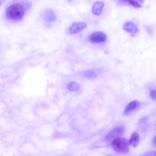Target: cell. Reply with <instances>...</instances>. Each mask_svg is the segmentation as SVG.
Listing matches in <instances>:
<instances>
[{
    "label": "cell",
    "instance_id": "obj_1",
    "mask_svg": "<svg viewBox=\"0 0 156 156\" xmlns=\"http://www.w3.org/2000/svg\"><path fill=\"white\" fill-rule=\"evenodd\" d=\"M31 5V3L27 1H12L9 3L6 8L5 17L10 21L19 22L23 19Z\"/></svg>",
    "mask_w": 156,
    "mask_h": 156
},
{
    "label": "cell",
    "instance_id": "obj_2",
    "mask_svg": "<svg viewBox=\"0 0 156 156\" xmlns=\"http://www.w3.org/2000/svg\"><path fill=\"white\" fill-rule=\"evenodd\" d=\"M111 145L113 149L118 153L124 154L129 151V141L125 138L120 137L114 139L112 141Z\"/></svg>",
    "mask_w": 156,
    "mask_h": 156
},
{
    "label": "cell",
    "instance_id": "obj_3",
    "mask_svg": "<svg viewBox=\"0 0 156 156\" xmlns=\"http://www.w3.org/2000/svg\"><path fill=\"white\" fill-rule=\"evenodd\" d=\"M107 39L106 34L101 31H97L92 33L89 37V41L92 43H103Z\"/></svg>",
    "mask_w": 156,
    "mask_h": 156
},
{
    "label": "cell",
    "instance_id": "obj_4",
    "mask_svg": "<svg viewBox=\"0 0 156 156\" xmlns=\"http://www.w3.org/2000/svg\"><path fill=\"white\" fill-rule=\"evenodd\" d=\"M124 132V129L122 126H117L108 133L106 139L108 141H112L117 138L121 137Z\"/></svg>",
    "mask_w": 156,
    "mask_h": 156
},
{
    "label": "cell",
    "instance_id": "obj_5",
    "mask_svg": "<svg viewBox=\"0 0 156 156\" xmlns=\"http://www.w3.org/2000/svg\"><path fill=\"white\" fill-rule=\"evenodd\" d=\"M123 29L133 37L136 36L139 32V30L136 25L131 22H125L123 25Z\"/></svg>",
    "mask_w": 156,
    "mask_h": 156
},
{
    "label": "cell",
    "instance_id": "obj_6",
    "mask_svg": "<svg viewBox=\"0 0 156 156\" xmlns=\"http://www.w3.org/2000/svg\"><path fill=\"white\" fill-rule=\"evenodd\" d=\"M87 27V24L84 22L74 23L70 27L69 32L71 34H76L82 31Z\"/></svg>",
    "mask_w": 156,
    "mask_h": 156
},
{
    "label": "cell",
    "instance_id": "obj_7",
    "mask_svg": "<svg viewBox=\"0 0 156 156\" xmlns=\"http://www.w3.org/2000/svg\"><path fill=\"white\" fill-rule=\"evenodd\" d=\"M104 6L103 2L101 1H97L93 4L92 7V12L93 13L96 15H100Z\"/></svg>",
    "mask_w": 156,
    "mask_h": 156
},
{
    "label": "cell",
    "instance_id": "obj_8",
    "mask_svg": "<svg viewBox=\"0 0 156 156\" xmlns=\"http://www.w3.org/2000/svg\"><path fill=\"white\" fill-rule=\"evenodd\" d=\"M43 17L45 20L47 22H51L56 19V16L54 11L51 9L45 10L43 14Z\"/></svg>",
    "mask_w": 156,
    "mask_h": 156
},
{
    "label": "cell",
    "instance_id": "obj_9",
    "mask_svg": "<svg viewBox=\"0 0 156 156\" xmlns=\"http://www.w3.org/2000/svg\"><path fill=\"white\" fill-rule=\"evenodd\" d=\"M119 3L122 5H131L135 8H140L142 7L141 3L144 1L136 0H119Z\"/></svg>",
    "mask_w": 156,
    "mask_h": 156
},
{
    "label": "cell",
    "instance_id": "obj_10",
    "mask_svg": "<svg viewBox=\"0 0 156 156\" xmlns=\"http://www.w3.org/2000/svg\"><path fill=\"white\" fill-rule=\"evenodd\" d=\"M139 102L133 101L129 103L126 107L124 112V115H127L136 109L139 105Z\"/></svg>",
    "mask_w": 156,
    "mask_h": 156
},
{
    "label": "cell",
    "instance_id": "obj_11",
    "mask_svg": "<svg viewBox=\"0 0 156 156\" xmlns=\"http://www.w3.org/2000/svg\"><path fill=\"white\" fill-rule=\"evenodd\" d=\"M140 139L139 135L136 132H134L132 135L129 141V145L135 147L137 146Z\"/></svg>",
    "mask_w": 156,
    "mask_h": 156
},
{
    "label": "cell",
    "instance_id": "obj_12",
    "mask_svg": "<svg viewBox=\"0 0 156 156\" xmlns=\"http://www.w3.org/2000/svg\"><path fill=\"white\" fill-rule=\"evenodd\" d=\"M67 87L70 91H75L79 89V85L77 82L72 81L69 83Z\"/></svg>",
    "mask_w": 156,
    "mask_h": 156
},
{
    "label": "cell",
    "instance_id": "obj_13",
    "mask_svg": "<svg viewBox=\"0 0 156 156\" xmlns=\"http://www.w3.org/2000/svg\"><path fill=\"white\" fill-rule=\"evenodd\" d=\"M84 75L88 79L94 78L96 76V74L94 72L88 71L86 72Z\"/></svg>",
    "mask_w": 156,
    "mask_h": 156
},
{
    "label": "cell",
    "instance_id": "obj_14",
    "mask_svg": "<svg viewBox=\"0 0 156 156\" xmlns=\"http://www.w3.org/2000/svg\"><path fill=\"white\" fill-rule=\"evenodd\" d=\"M150 96L151 98L153 100L156 99V91L155 90H151L150 93Z\"/></svg>",
    "mask_w": 156,
    "mask_h": 156
},
{
    "label": "cell",
    "instance_id": "obj_15",
    "mask_svg": "<svg viewBox=\"0 0 156 156\" xmlns=\"http://www.w3.org/2000/svg\"><path fill=\"white\" fill-rule=\"evenodd\" d=\"M142 156H155V151L150 152L147 153Z\"/></svg>",
    "mask_w": 156,
    "mask_h": 156
},
{
    "label": "cell",
    "instance_id": "obj_16",
    "mask_svg": "<svg viewBox=\"0 0 156 156\" xmlns=\"http://www.w3.org/2000/svg\"><path fill=\"white\" fill-rule=\"evenodd\" d=\"M4 2V0H0V6Z\"/></svg>",
    "mask_w": 156,
    "mask_h": 156
}]
</instances>
